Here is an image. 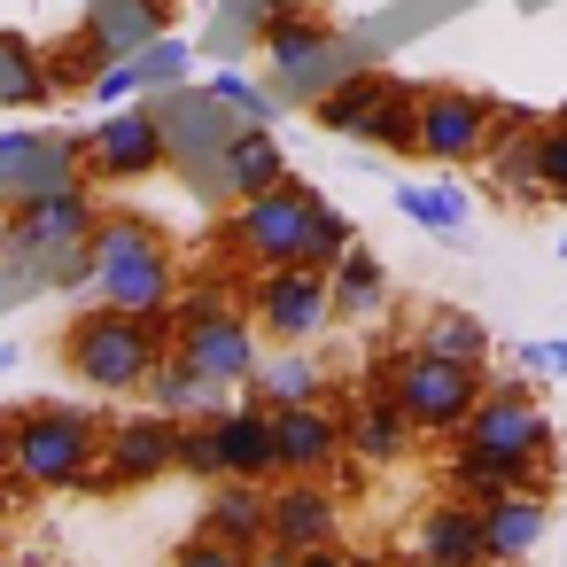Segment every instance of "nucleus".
<instances>
[{
    "mask_svg": "<svg viewBox=\"0 0 567 567\" xmlns=\"http://www.w3.org/2000/svg\"><path fill=\"white\" fill-rule=\"evenodd\" d=\"M458 443H482V451H497V458L551 466V412L536 404L528 373H520V381H489L482 404H474V420L458 427Z\"/></svg>",
    "mask_w": 567,
    "mask_h": 567,
    "instance_id": "nucleus-10",
    "label": "nucleus"
},
{
    "mask_svg": "<svg viewBox=\"0 0 567 567\" xmlns=\"http://www.w3.org/2000/svg\"><path fill=\"white\" fill-rule=\"evenodd\" d=\"M358 389L396 396L420 435H458V427L474 420L482 389H489V365H458V358H435L427 342H404V350H381Z\"/></svg>",
    "mask_w": 567,
    "mask_h": 567,
    "instance_id": "nucleus-3",
    "label": "nucleus"
},
{
    "mask_svg": "<svg viewBox=\"0 0 567 567\" xmlns=\"http://www.w3.org/2000/svg\"><path fill=\"white\" fill-rule=\"evenodd\" d=\"M396 210H404L420 234H435V241H458V234H466V187H451V179H443V187L404 179V187H396Z\"/></svg>",
    "mask_w": 567,
    "mask_h": 567,
    "instance_id": "nucleus-29",
    "label": "nucleus"
},
{
    "mask_svg": "<svg viewBox=\"0 0 567 567\" xmlns=\"http://www.w3.org/2000/svg\"><path fill=\"white\" fill-rule=\"evenodd\" d=\"M257 32H265V55H272V79L288 86V102H296V79L334 55V24H311V17H296V9H265Z\"/></svg>",
    "mask_w": 567,
    "mask_h": 567,
    "instance_id": "nucleus-21",
    "label": "nucleus"
},
{
    "mask_svg": "<svg viewBox=\"0 0 567 567\" xmlns=\"http://www.w3.org/2000/svg\"><path fill=\"white\" fill-rule=\"evenodd\" d=\"M412 551L435 559V567H489V536H482V505L466 497H443L412 520Z\"/></svg>",
    "mask_w": 567,
    "mask_h": 567,
    "instance_id": "nucleus-19",
    "label": "nucleus"
},
{
    "mask_svg": "<svg viewBox=\"0 0 567 567\" xmlns=\"http://www.w3.org/2000/svg\"><path fill=\"white\" fill-rule=\"evenodd\" d=\"M187 474L203 482H280V451H272V404L265 396H241V404H218L203 420H187Z\"/></svg>",
    "mask_w": 567,
    "mask_h": 567,
    "instance_id": "nucleus-5",
    "label": "nucleus"
},
{
    "mask_svg": "<svg viewBox=\"0 0 567 567\" xmlns=\"http://www.w3.org/2000/svg\"><path fill=\"white\" fill-rule=\"evenodd\" d=\"M257 567H303V559H296V551H280V544H265V551H257Z\"/></svg>",
    "mask_w": 567,
    "mask_h": 567,
    "instance_id": "nucleus-41",
    "label": "nucleus"
},
{
    "mask_svg": "<svg viewBox=\"0 0 567 567\" xmlns=\"http://www.w3.org/2000/svg\"><path fill=\"white\" fill-rule=\"evenodd\" d=\"M327 288H334V319H365V311L389 303V265L358 241V249H342V265L327 272Z\"/></svg>",
    "mask_w": 567,
    "mask_h": 567,
    "instance_id": "nucleus-27",
    "label": "nucleus"
},
{
    "mask_svg": "<svg viewBox=\"0 0 567 567\" xmlns=\"http://www.w3.org/2000/svg\"><path fill=\"white\" fill-rule=\"evenodd\" d=\"M86 172V141H40V133H0V203H24L40 187H71Z\"/></svg>",
    "mask_w": 567,
    "mask_h": 567,
    "instance_id": "nucleus-15",
    "label": "nucleus"
},
{
    "mask_svg": "<svg viewBox=\"0 0 567 567\" xmlns=\"http://www.w3.org/2000/svg\"><path fill=\"white\" fill-rule=\"evenodd\" d=\"M489 125H497V94L474 86H420V156L427 164H482L489 156Z\"/></svg>",
    "mask_w": 567,
    "mask_h": 567,
    "instance_id": "nucleus-11",
    "label": "nucleus"
},
{
    "mask_svg": "<svg viewBox=\"0 0 567 567\" xmlns=\"http://www.w3.org/2000/svg\"><path fill=\"white\" fill-rule=\"evenodd\" d=\"M55 79H48V55L17 32H0V102H48Z\"/></svg>",
    "mask_w": 567,
    "mask_h": 567,
    "instance_id": "nucleus-32",
    "label": "nucleus"
},
{
    "mask_svg": "<svg viewBox=\"0 0 567 567\" xmlns=\"http://www.w3.org/2000/svg\"><path fill=\"white\" fill-rule=\"evenodd\" d=\"M203 102H210V110H226L234 125H272V110H280V102H272L265 86H249L241 71H218V79L203 86Z\"/></svg>",
    "mask_w": 567,
    "mask_h": 567,
    "instance_id": "nucleus-33",
    "label": "nucleus"
},
{
    "mask_svg": "<svg viewBox=\"0 0 567 567\" xmlns=\"http://www.w3.org/2000/svg\"><path fill=\"white\" fill-rule=\"evenodd\" d=\"M148 9H156V17H164V24H172V9H179V0H148Z\"/></svg>",
    "mask_w": 567,
    "mask_h": 567,
    "instance_id": "nucleus-42",
    "label": "nucleus"
},
{
    "mask_svg": "<svg viewBox=\"0 0 567 567\" xmlns=\"http://www.w3.org/2000/svg\"><path fill=\"white\" fill-rule=\"evenodd\" d=\"M141 396H148L156 412H172V420H203V412H218V396H226V389H218L210 373H195V365L172 350V358L148 373V389H141Z\"/></svg>",
    "mask_w": 567,
    "mask_h": 567,
    "instance_id": "nucleus-25",
    "label": "nucleus"
},
{
    "mask_svg": "<svg viewBox=\"0 0 567 567\" xmlns=\"http://www.w3.org/2000/svg\"><path fill=\"white\" fill-rule=\"evenodd\" d=\"M272 451H280V474H327L350 443H342V412L334 404H272Z\"/></svg>",
    "mask_w": 567,
    "mask_h": 567,
    "instance_id": "nucleus-16",
    "label": "nucleus"
},
{
    "mask_svg": "<svg viewBox=\"0 0 567 567\" xmlns=\"http://www.w3.org/2000/svg\"><path fill=\"white\" fill-rule=\"evenodd\" d=\"M404 567H435V559H420V551H412V559H404Z\"/></svg>",
    "mask_w": 567,
    "mask_h": 567,
    "instance_id": "nucleus-43",
    "label": "nucleus"
},
{
    "mask_svg": "<svg viewBox=\"0 0 567 567\" xmlns=\"http://www.w3.org/2000/svg\"><path fill=\"white\" fill-rule=\"evenodd\" d=\"M164 156H172V133H164V117L148 110V102H125V110H110L94 133H86V172H102V179H148V172H164Z\"/></svg>",
    "mask_w": 567,
    "mask_h": 567,
    "instance_id": "nucleus-12",
    "label": "nucleus"
},
{
    "mask_svg": "<svg viewBox=\"0 0 567 567\" xmlns=\"http://www.w3.org/2000/svg\"><path fill=\"white\" fill-rule=\"evenodd\" d=\"M342 249H358V234H350V218H342L334 203H319V210H311V234H303V265L334 272V265H342Z\"/></svg>",
    "mask_w": 567,
    "mask_h": 567,
    "instance_id": "nucleus-34",
    "label": "nucleus"
},
{
    "mask_svg": "<svg viewBox=\"0 0 567 567\" xmlns=\"http://www.w3.org/2000/svg\"><path fill=\"white\" fill-rule=\"evenodd\" d=\"M342 443H350V458H365V466H396V458H412L420 427L404 420V404H396V396L358 389V404L342 412Z\"/></svg>",
    "mask_w": 567,
    "mask_h": 567,
    "instance_id": "nucleus-18",
    "label": "nucleus"
},
{
    "mask_svg": "<svg viewBox=\"0 0 567 567\" xmlns=\"http://www.w3.org/2000/svg\"><path fill=\"white\" fill-rule=\"evenodd\" d=\"M319 203H327V195L288 172L280 187L249 195V203L226 218V249H234V257H257V265H303V234H311V210H319Z\"/></svg>",
    "mask_w": 567,
    "mask_h": 567,
    "instance_id": "nucleus-7",
    "label": "nucleus"
},
{
    "mask_svg": "<svg viewBox=\"0 0 567 567\" xmlns=\"http://www.w3.org/2000/svg\"><path fill=\"white\" fill-rule=\"evenodd\" d=\"M102 420L94 412H79V404H32V412H17V451H9V466L32 482V489H79V474L102 458Z\"/></svg>",
    "mask_w": 567,
    "mask_h": 567,
    "instance_id": "nucleus-6",
    "label": "nucleus"
},
{
    "mask_svg": "<svg viewBox=\"0 0 567 567\" xmlns=\"http://www.w3.org/2000/svg\"><path fill=\"white\" fill-rule=\"evenodd\" d=\"M358 148H381V156H420V86H412V79H396V86L381 94V110L365 117Z\"/></svg>",
    "mask_w": 567,
    "mask_h": 567,
    "instance_id": "nucleus-26",
    "label": "nucleus"
},
{
    "mask_svg": "<svg viewBox=\"0 0 567 567\" xmlns=\"http://www.w3.org/2000/svg\"><path fill=\"white\" fill-rule=\"evenodd\" d=\"M102 458H110V474H117V489H141V482H156V474H172L179 458H187V420H172V412H125V420H110V435H102Z\"/></svg>",
    "mask_w": 567,
    "mask_h": 567,
    "instance_id": "nucleus-13",
    "label": "nucleus"
},
{
    "mask_svg": "<svg viewBox=\"0 0 567 567\" xmlns=\"http://www.w3.org/2000/svg\"><path fill=\"white\" fill-rule=\"evenodd\" d=\"M179 311V358L195 373H210L218 389H257V319L249 303H172Z\"/></svg>",
    "mask_w": 567,
    "mask_h": 567,
    "instance_id": "nucleus-9",
    "label": "nucleus"
},
{
    "mask_svg": "<svg viewBox=\"0 0 567 567\" xmlns=\"http://www.w3.org/2000/svg\"><path fill=\"white\" fill-rule=\"evenodd\" d=\"M551 125H567V102H559V117H551Z\"/></svg>",
    "mask_w": 567,
    "mask_h": 567,
    "instance_id": "nucleus-44",
    "label": "nucleus"
},
{
    "mask_svg": "<svg viewBox=\"0 0 567 567\" xmlns=\"http://www.w3.org/2000/svg\"><path fill=\"white\" fill-rule=\"evenodd\" d=\"M412 342H427L435 358H458V365H489V327L474 311H427Z\"/></svg>",
    "mask_w": 567,
    "mask_h": 567,
    "instance_id": "nucleus-30",
    "label": "nucleus"
},
{
    "mask_svg": "<svg viewBox=\"0 0 567 567\" xmlns=\"http://www.w3.org/2000/svg\"><path fill=\"white\" fill-rule=\"evenodd\" d=\"M86 32L102 40V55H110V63H133V55H141L156 32H164V17L148 9V0H102Z\"/></svg>",
    "mask_w": 567,
    "mask_h": 567,
    "instance_id": "nucleus-28",
    "label": "nucleus"
},
{
    "mask_svg": "<svg viewBox=\"0 0 567 567\" xmlns=\"http://www.w3.org/2000/svg\"><path fill=\"white\" fill-rule=\"evenodd\" d=\"M133 63H141V79H148V86H179V79L195 71V48H187V40H172V32H156Z\"/></svg>",
    "mask_w": 567,
    "mask_h": 567,
    "instance_id": "nucleus-35",
    "label": "nucleus"
},
{
    "mask_svg": "<svg viewBox=\"0 0 567 567\" xmlns=\"http://www.w3.org/2000/svg\"><path fill=\"white\" fill-rule=\"evenodd\" d=\"M272 544L296 551V559L342 544V505H334V489L319 474H280L272 482Z\"/></svg>",
    "mask_w": 567,
    "mask_h": 567,
    "instance_id": "nucleus-14",
    "label": "nucleus"
},
{
    "mask_svg": "<svg viewBox=\"0 0 567 567\" xmlns=\"http://www.w3.org/2000/svg\"><path fill=\"white\" fill-rule=\"evenodd\" d=\"M218 164H226V187H234V203H249V195H265V187H280V179H288V156H280L272 125H226V141H218Z\"/></svg>",
    "mask_w": 567,
    "mask_h": 567,
    "instance_id": "nucleus-24",
    "label": "nucleus"
},
{
    "mask_svg": "<svg viewBox=\"0 0 567 567\" xmlns=\"http://www.w3.org/2000/svg\"><path fill=\"white\" fill-rule=\"evenodd\" d=\"M544 195L567 203V125H544Z\"/></svg>",
    "mask_w": 567,
    "mask_h": 567,
    "instance_id": "nucleus-39",
    "label": "nucleus"
},
{
    "mask_svg": "<svg viewBox=\"0 0 567 567\" xmlns=\"http://www.w3.org/2000/svg\"><path fill=\"white\" fill-rule=\"evenodd\" d=\"M303 567H373L365 551H342V544H327V551H303Z\"/></svg>",
    "mask_w": 567,
    "mask_h": 567,
    "instance_id": "nucleus-40",
    "label": "nucleus"
},
{
    "mask_svg": "<svg viewBox=\"0 0 567 567\" xmlns=\"http://www.w3.org/2000/svg\"><path fill=\"white\" fill-rule=\"evenodd\" d=\"M172 567H257V559H249V551H234V544H218V536H203V528H195V536H187V544H179V551H172Z\"/></svg>",
    "mask_w": 567,
    "mask_h": 567,
    "instance_id": "nucleus-37",
    "label": "nucleus"
},
{
    "mask_svg": "<svg viewBox=\"0 0 567 567\" xmlns=\"http://www.w3.org/2000/svg\"><path fill=\"white\" fill-rule=\"evenodd\" d=\"M94 226H102V210H94V195L71 179V187H40V195H24V203H9V218H0V257H9V272H24V280H94V265H86V249H94Z\"/></svg>",
    "mask_w": 567,
    "mask_h": 567,
    "instance_id": "nucleus-2",
    "label": "nucleus"
},
{
    "mask_svg": "<svg viewBox=\"0 0 567 567\" xmlns=\"http://www.w3.org/2000/svg\"><path fill=\"white\" fill-rule=\"evenodd\" d=\"M559 257H567V234H559Z\"/></svg>",
    "mask_w": 567,
    "mask_h": 567,
    "instance_id": "nucleus-45",
    "label": "nucleus"
},
{
    "mask_svg": "<svg viewBox=\"0 0 567 567\" xmlns=\"http://www.w3.org/2000/svg\"><path fill=\"white\" fill-rule=\"evenodd\" d=\"M195 528L257 559V551L272 544V482H241V474H226V482L203 497V520H195Z\"/></svg>",
    "mask_w": 567,
    "mask_h": 567,
    "instance_id": "nucleus-17",
    "label": "nucleus"
},
{
    "mask_svg": "<svg viewBox=\"0 0 567 567\" xmlns=\"http://www.w3.org/2000/svg\"><path fill=\"white\" fill-rule=\"evenodd\" d=\"M396 86V71H373V63H358V71H342L334 86H319L311 94V117L334 133V141H358L365 133V117L381 110V94Z\"/></svg>",
    "mask_w": 567,
    "mask_h": 567,
    "instance_id": "nucleus-23",
    "label": "nucleus"
},
{
    "mask_svg": "<svg viewBox=\"0 0 567 567\" xmlns=\"http://www.w3.org/2000/svg\"><path fill=\"white\" fill-rule=\"evenodd\" d=\"M241 303H249L257 334H272L280 350H311V334L334 327V288L319 265H265Z\"/></svg>",
    "mask_w": 567,
    "mask_h": 567,
    "instance_id": "nucleus-8",
    "label": "nucleus"
},
{
    "mask_svg": "<svg viewBox=\"0 0 567 567\" xmlns=\"http://www.w3.org/2000/svg\"><path fill=\"white\" fill-rule=\"evenodd\" d=\"M179 350V311H117L94 303L63 327V365L94 389V396H141L148 373Z\"/></svg>",
    "mask_w": 567,
    "mask_h": 567,
    "instance_id": "nucleus-1",
    "label": "nucleus"
},
{
    "mask_svg": "<svg viewBox=\"0 0 567 567\" xmlns=\"http://www.w3.org/2000/svg\"><path fill=\"white\" fill-rule=\"evenodd\" d=\"M102 110H125V102H141L148 94V79H141V63H102V79L86 86Z\"/></svg>",
    "mask_w": 567,
    "mask_h": 567,
    "instance_id": "nucleus-36",
    "label": "nucleus"
},
{
    "mask_svg": "<svg viewBox=\"0 0 567 567\" xmlns=\"http://www.w3.org/2000/svg\"><path fill=\"white\" fill-rule=\"evenodd\" d=\"M544 474H551V466L497 458V451H482V443H458V451L443 458V482H451V497H466V505H497V497H513V489H544Z\"/></svg>",
    "mask_w": 567,
    "mask_h": 567,
    "instance_id": "nucleus-20",
    "label": "nucleus"
},
{
    "mask_svg": "<svg viewBox=\"0 0 567 567\" xmlns=\"http://www.w3.org/2000/svg\"><path fill=\"white\" fill-rule=\"evenodd\" d=\"M0 567H17V559H0Z\"/></svg>",
    "mask_w": 567,
    "mask_h": 567,
    "instance_id": "nucleus-46",
    "label": "nucleus"
},
{
    "mask_svg": "<svg viewBox=\"0 0 567 567\" xmlns=\"http://www.w3.org/2000/svg\"><path fill=\"white\" fill-rule=\"evenodd\" d=\"M551 528V497L544 489H513L497 505H482V536H489V567H520Z\"/></svg>",
    "mask_w": 567,
    "mask_h": 567,
    "instance_id": "nucleus-22",
    "label": "nucleus"
},
{
    "mask_svg": "<svg viewBox=\"0 0 567 567\" xmlns=\"http://www.w3.org/2000/svg\"><path fill=\"white\" fill-rule=\"evenodd\" d=\"M520 373H536V381H567V334H551V342H520Z\"/></svg>",
    "mask_w": 567,
    "mask_h": 567,
    "instance_id": "nucleus-38",
    "label": "nucleus"
},
{
    "mask_svg": "<svg viewBox=\"0 0 567 567\" xmlns=\"http://www.w3.org/2000/svg\"><path fill=\"white\" fill-rule=\"evenodd\" d=\"M257 396L265 404H311V396H327V373H319L311 350H280V358L257 365Z\"/></svg>",
    "mask_w": 567,
    "mask_h": 567,
    "instance_id": "nucleus-31",
    "label": "nucleus"
},
{
    "mask_svg": "<svg viewBox=\"0 0 567 567\" xmlns=\"http://www.w3.org/2000/svg\"><path fill=\"white\" fill-rule=\"evenodd\" d=\"M86 265H94L102 303H117V311H172V296H179L172 234L156 218H141V210H102Z\"/></svg>",
    "mask_w": 567,
    "mask_h": 567,
    "instance_id": "nucleus-4",
    "label": "nucleus"
}]
</instances>
